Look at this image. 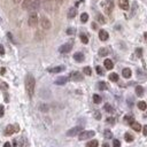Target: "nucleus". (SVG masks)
I'll use <instances>...</instances> for the list:
<instances>
[{"label": "nucleus", "mask_w": 147, "mask_h": 147, "mask_svg": "<svg viewBox=\"0 0 147 147\" xmlns=\"http://www.w3.org/2000/svg\"><path fill=\"white\" fill-rule=\"evenodd\" d=\"M14 2L15 4H18V2H21V0H14Z\"/></svg>", "instance_id": "obj_49"}, {"label": "nucleus", "mask_w": 147, "mask_h": 147, "mask_svg": "<svg viewBox=\"0 0 147 147\" xmlns=\"http://www.w3.org/2000/svg\"><path fill=\"white\" fill-rule=\"evenodd\" d=\"M39 109H40V110H41V112H48V106L47 105H40V106H39Z\"/></svg>", "instance_id": "obj_32"}, {"label": "nucleus", "mask_w": 147, "mask_h": 147, "mask_svg": "<svg viewBox=\"0 0 147 147\" xmlns=\"http://www.w3.org/2000/svg\"><path fill=\"white\" fill-rule=\"evenodd\" d=\"M136 52H137L138 56H141V48H137V49H136Z\"/></svg>", "instance_id": "obj_46"}, {"label": "nucleus", "mask_w": 147, "mask_h": 147, "mask_svg": "<svg viewBox=\"0 0 147 147\" xmlns=\"http://www.w3.org/2000/svg\"><path fill=\"white\" fill-rule=\"evenodd\" d=\"M5 70H6L5 68H2V69H1V71H0V73H1V75H4V74H5Z\"/></svg>", "instance_id": "obj_48"}, {"label": "nucleus", "mask_w": 147, "mask_h": 147, "mask_svg": "<svg viewBox=\"0 0 147 147\" xmlns=\"http://www.w3.org/2000/svg\"><path fill=\"white\" fill-rule=\"evenodd\" d=\"M18 130H20V128H18L17 124H14V125H7V128H6V130H5V134L6 136H12L13 133H15V132H17Z\"/></svg>", "instance_id": "obj_5"}, {"label": "nucleus", "mask_w": 147, "mask_h": 147, "mask_svg": "<svg viewBox=\"0 0 147 147\" xmlns=\"http://www.w3.org/2000/svg\"><path fill=\"white\" fill-rule=\"evenodd\" d=\"M70 78H71L73 81H77V82H79V81H82L83 79V75L81 73H78V71H74V73L70 74Z\"/></svg>", "instance_id": "obj_9"}, {"label": "nucleus", "mask_w": 147, "mask_h": 147, "mask_svg": "<svg viewBox=\"0 0 147 147\" xmlns=\"http://www.w3.org/2000/svg\"><path fill=\"white\" fill-rule=\"evenodd\" d=\"M136 94L138 95V97H141L144 94V89L141 86H137L136 87Z\"/></svg>", "instance_id": "obj_24"}, {"label": "nucleus", "mask_w": 147, "mask_h": 147, "mask_svg": "<svg viewBox=\"0 0 147 147\" xmlns=\"http://www.w3.org/2000/svg\"><path fill=\"white\" fill-rule=\"evenodd\" d=\"M143 133H144V136H147V125H144V128H143Z\"/></svg>", "instance_id": "obj_41"}, {"label": "nucleus", "mask_w": 147, "mask_h": 147, "mask_svg": "<svg viewBox=\"0 0 147 147\" xmlns=\"http://www.w3.org/2000/svg\"><path fill=\"white\" fill-rule=\"evenodd\" d=\"M93 101H94V104H100L101 102V97L98 94H94L93 95Z\"/></svg>", "instance_id": "obj_30"}, {"label": "nucleus", "mask_w": 147, "mask_h": 147, "mask_svg": "<svg viewBox=\"0 0 147 147\" xmlns=\"http://www.w3.org/2000/svg\"><path fill=\"white\" fill-rule=\"evenodd\" d=\"M74 32H75L74 29H68V30H67V33H68V35H73Z\"/></svg>", "instance_id": "obj_44"}, {"label": "nucleus", "mask_w": 147, "mask_h": 147, "mask_svg": "<svg viewBox=\"0 0 147 147\" xmlns=\"http://www.w3.org/2000/svg\"><path fill=\"white\" fill-rule=\"evenodd\" d=\"M108 37H109V35H108V32H107L106 30H100L99 31V38H100V40L105 41V40H107V39H108Z\"/></svg>", "instance_id": "obj_10"}, {"label": "nucleus", "mask_w": 147, "mask_h": 147, "mask_svg": "<svg viewBox=\"0 0 147 147\" xmlns=\"http://www.w3.org/2000/svg\"><path fill=\"white\" fill-rule=\"evenodd\" d=\"M39 7H40V2H39V0H32L30 7H29V10L32 12V13H36V10L39 9Z\"/></svg>", "instance_id": "obj_8"}, {"label": "nucleus", "mask_w": 147, "mask_h": 147, "mask_svg": "<svg viewBox=\"0 0 147 147\" xmlns=\"http://www.w3.org/2000/svg\"><path fill=\"white\" fill-rule=\"evenodd\" d=\"M4 113H5V108L2 105H0V117L4 116Z\"/></svg>", "instance_id": "obj_39"}, {"label": "nucleus", "mask_w": 147, "mask_h": 147, "mask_svg": "<svg viewBox=\"0 0 147 147\" xmlns=\"http://www.w3.org/2000/svg\"><path fill=\"white\" fill-rule=\"evenodd\" d=\"M83 71H84V74L87 75V76H91V75H92V70H91L90 67H85V68L83 69Z\"/></svg>", "instance_id": "obj_29"}, {"label": "nucleus", "mask_w": 147, "mask_h": 147, "mask_svg": "<svg viewBox=\"0 0 147 147\" xmlns=\"http://www.w3.org/2000/svg\"><path fill=\"white\" fill-rule=\"evenodd\" d=\"M87 20H89V14L87 13H83L82 15H81V21L82 22H87Z\"/></svg>", "instance_id": "obj_28"}, {"label": "nucleus", "mask_w": 147, "mask_h": 147, "mask_svg": "<svg viewBox=\"0 0 147 147\" xmlns=\"http://www.w3.org/2000/svg\"><path fill=\"white\" fill-rule=\"evenodd\" d=\"M59 1H60V2H62V1H63V0H59Z\"/></svg>", "instance_id": "obj_52"}, {"label": "nucleus", "mask_w": 147, "mask_h": 147, "mask_svg": "<svg viewBox=\"0 0 147 147\" xmlns=\"http://www.w3.org/2000/svg\"><path fill=\"white\" fill-rule=\"evenodd\" d=\"M4 147H12V145H10V143H6L4 145Z\"/></svg>", "instance_id": "obj_47"}, {"label": "nucleus", "mask_w": 147, "mask_h": 147, "mask_svg": "<svg viewBox=\"0 0 147 147\" xmlns=\"http://www.w3.org/2000/svg\"><path fill=\"white\" fill-rule=\"evenodd\" d=\"M5 54V49L2 47V45H0V55H4Z\"/></svg>", "instance_id": "obj_42"}, {"label": "nucleus", "mask_w": 147, "mask_h": 147, "mask_svg": "<svg viewBox=\"0 0 147 147\" xmlns=\"http://www.w3.org/2000/svg\"><path fill=\"white\" fill-rule=\"evenodd\" d=\"M118 5L122 9L124 10H128L129 9V1L128 0H118Z\"/></svg>", "instance_id": "obj_12"}, {"label": "nucleus", "mask_w": 147, "mask_h": 147, "mask_svg": "<svg viewBox=\"0 0 147 147\" xmlns=\"http://www.w3.org/2000/svg\"><path fill=\"white\" fill-rule=\"evenodd\" d=\"M107 122H108V123H115V120H114V118H112V117H109V118H107Z\"/></svg>", "instance_id": "obj_45"}, {"label": "nucleus", "mask_w": 147, "mask_h": 147, "mask_svg": "<svg viewBox=\"0 0 147 147\" xmlns=\"http://www.w3.org/2000/svg\"><path fill=\"white\" fill-rule=\"evenodd\" d=\"M40 25H41V28H43L44 30H49L52 24H51V21L47 17L43 16V17L40 18Z\"/></svg>", "instance_id": "obj_6"}, {"label": "nucleus", "mask_w": 147, "mask_h": 147, "mask_svg": "<svg viewBox=\"0 0 147 147\" xmlns=\"http://www.w3.org/2000/svg\"><path fill=\"white\" fill-rule=\"evenodd\" d=\"M122 75H123V77L124 78H130L131 77V75H132L131 69H129V68H124L123 71H122Z\"/></svg>", "instance_id": "obj_17"}, {"label": "nucleus", "mask_w": 147, "mask_h": 147, "mask_svg": "<svg viewBox=\"0 0 147 147\" xmlns=\"http://www.w3.org/2000/svg\"><path fill=\"white\" fill-rule=\"evenodd\" d=\"M74 59H75V61H77V62H82L83 60H84V54L81 52H77L74 54Z\"/></svg>", "instance_id": "obj_13"}, {"label": "nucleus", "mask_w": 147, "mask_h": 147, "mask_svg": "<svg viewBox=\"0 0 147 147\" xmlns=\"http://www.w3.org/2000/svg\"><path fill=\"white\" fill-rule=\"evenodd\" d=\"M131 128H132L134 131H140V130H141V125L139 124L138 122H133V123L131 124Z\"/></svg>", "instance_id": "obj_20"}, {"label": "nucleus", "mask_w": 147, "mask_h": 147, "mask_svg": "<svg viewBox=\"0 0 147 147\" xmlns=\"http://www.w3.org/2000/svg\"><path fill=\"white\" fill-rule=\"evenodd\" d=\"M28 23H29V25H30L31 28L37 26V24H38V15L36 13H31L29 18H28Z\"/></svg>", "instance_id": "obj_3"}, {"label": "nucleus", "mask_w": 147, "mask_h": 147, "mask_svg": "<svg viewBox=\"0 0 147 147\" xmlns=\"http://www.w3.org/2000/svg\"><path fill=\"white\" fill-rule=\"evenodd\" d=\"M95 70H97L98 75H102V74H104V71H102V68H101V67H99V65L95 68Z\"/></svg>", "instance_id": "obj_38"}, {"label": "nucleus", "mask_w": 147, "mask_h": 147, "mask_svg": "<svg viewBox=\"0 0 147 147\" xmlns=\"http://www.w3.org/2000/svg\"><path fill=\"white\" fill-rule=\"evenodd\" d=\"M102 147H109V145H108V144H104V145H102Z\"/></svg>", "instance_id": "obj_50"}, {"label": "nucleus", "mask_w": 147, "mask_h": 147, "mask_svg": "<svg viewBox=\"0 0 147 147\" xmlns=\"http://www.w3.org/2000/svg\"><path fill=\"white\" fill-rule=\"evenodd\" d=\"M92 28H93V29H97V25H95L94 23H93V24H92Z\"/></svg>", "instance_id": "obj_51"}, {"label": "nucleus", "mask_w": 147, "mask_h": 147, "mask_svg": "<svg viewBox=\"0 0 147 147\" xmlns=\"http://www.w3.org/2000/svg\"><path fill=\"white\" fill-rule=\"evenodd\" d=\"M81 40H82L83 44H87V43H89V38H87L85 35H81Z\"/></svg>", "instance_id": "obj_34"}, {"label": "nucleus", "mask_w": 147, "mask_h": 147, "mask_svg": "<svg viewBox=\"0 0 147 147\" xmlns=\"http://www.w3.org/2000/svg\"><path fill=\"white\" fill-rule=\"evenodd\" d=\"M95 118H97V120H100V118H101V116H100V113L99 112H95Z\"/></svg>", "instance_id": "obj_43"}, {"label": "nucleus", "mask_w": 147, "mask_h": 147, "mask_svg": "<svg viewBox=\"0 0 147 147\" xmlns=\"http://www.w3.org/2000/svg\"><path fill=\"white\" fill-rule=\"evenodd\" d=\"M31 2H32V0H23V2H22V8L23 9H29Z\"/></svg>", "instance_id": "obj_19"}, {"label": "nucleus", "mask_w": 147, "mask_h": 147, "mask_svg": "<svg viewBox=\"0 0 147 147\" xmlns=\"http://www.w3.org/2000/svg\"><path fill=\"white\" fill-rule=\"evenodd\" d=\"M98 21H99L101 24H105V23H106V20L104 18L102 15H98Z\"/></svg>", "instance_id": "obj_37"}, {"label": "nucleus", "mask_w": 147, "mask_h": 147, "mask_svg": "<svg viewBox=\"0 0 147 147\" xmlns=\"http://www.w3.org/2000/svg\"><path fill=\"white\" fill-rule=\"evenodd\" d=\"M104 65H105V67H106V69H108V70H112L113 67H114V63H113V61L109 60V59H106V60H105Z\"/></svg>", "instance_id": "obj_14"}, {"label": "nucleus", "mask_w": 147, "mask_h": 147, "mask_svg": "<svg viewBox=\"0 0 147 147\" xmlns=\"http://www.w3.org/2000/svg\"><path fill=\"white\" fill-rule=\"evenodd\" d=\"M98 145H99L98 140H91L86 144V147H98Z\"/></svg>", "instance_id": "obj_21"}, {"label": "nucleus", "mask_w": 147, "mask_h": 147, "mask_svg": "<svg viewBox=\"0 0 147 147\" xmlns=\"http://www.w3.org/2000/svg\"><path fill=\"white\" fill-rule=\"evenodd\" d=\"M105 9H106V13L107 14H110V12H112V9H113V2L110 1V0L107 1V5H106Z\"/></svg>", "instance_id": "obj_18"}, {"label": "nucleus", "mask_w": 147, "mask_h": 147, "mask_svg": "<svg viewBox=\"0 0 147 147\" xmlns=\"http://www.w3.org/2000/svg\"><path fill=\"white\" fill-rule=\"evenodd\" d=\"M105 137H106V138H112L113 137V134H112V131H110V130H106V131H105Z\"/></svg>", "instance_id": "obj_36"}, {"label": "nucleus", "mask_w": 147, "mask_h": 147, "mask_svg": "<svg viewBox=\"0 0 147 147\" xmlns=\"http://www.w3.org/2000/svg\"><path fill=\"white\" fill-rule=\"evenodd\" d=\"M71 48H73V41H69V43H67V44H65V45L60 46L59 52L60 53H69L70 51H71Z\"/></svg>", "instance_id": "obj_7"}, {"label": "nucleus", "mask_w": 147, "mask_h": 147, "mask_svg": "<svg viewBox=\"0 0 147 147\" xmlns=\"http://www.w3.org/2000/svg\"><path fill=\"white\" fill-rule=\"evenodd\" d=\"M138 108L140 109V110H145V109L147 108V104L145 102V101H139L138 102Z\"/></svg>", "instance_id": "obj_22"}, {"label": "nucleus", "mask_w": 147, "mask_h": 147, "mask_svg": "<svg viewBox=\"0 0 147 147\" xmlns=\"http://www.w3.org/2000/svg\"><path fill=\"white\" fill-rule=\"evenodd\" d=\"M35 86H36V81L35 77L32 75H26L25 77V90L29 97H32L35 93Z\"/></svg>", "instance_id": "obj_1"}, {"label": "nucleus", "mask_w": 147, "mask_h": 147, "mask_svg": "<svg viewBox=\"0 0 147 147\" xmlns=\"http://www.w3.org/2000/svg\"><path fill=\"white\" fill-rule=\"evenodd\" d=\"M76 14H77V9L75 8V7H71V8H69V10H68V17L74 18L76 16Z\"/></svg>", "instance_id": "obj_15"}, {"label": "nucleus", "mask_w": 147, "mask_h": 147, "mask_svg": "<svg viewBox=\"0 0 147 147\" xmlns=\"http://www.w3.org/2000/svg\"><path fill=\"white\" fill-rule=\"evenodd\" d=\"M67 82H68V78L67 77H59L55 81V84L56 85H65Z\"/></svg>", "instance_id": "obj_16"}, {"label": "nucleus", "mask_w": 147, "mask_h": 147, "mask_svg": "<svg viewBox=\"0 0 147 147\" xmlns=\"http://www.w3.org/2000/svg\"><path fill=\"white\" fill-rule=\"evenodd\" d=\"M82 131H83V126H81V125L75 126V128H73V129H70L67 131V136H68V137H74V136L79 134Z\"/></svg>", "instance_id": "obj_4"}, {"label": "nucleus", "mask_w": 147, "mask_h": 147, "mask_svg": "<svg viewBox=\"0 0 147 147\" xmlns=\"http://www.w3.org/2000/svg\"><path fill=\"white\" fill-rule=\"evenodd\" d=\"M65 70V67L63 65H59V67H54V68H49L48 71L52 74H57V73H61V71H63Z\"/></svg>", "instance_id": "obj_11"}, {"label": "nucleus", "mask_w": 147, "mask_h": 147, "mask_svg": "<svg viewBox=\"0 0 147 147\" xmlns=\"http://www.w3.org/2000/svg\"><path fill=\"white\" fill-rule=\"evenodd\" d=\"M109 79H110L112 82H117V81H118V75L115 73L110 74V75H109Z\"/></svg>", "instance_id": "obj_23"}, {"label": "nucleus", "mask_w": 147, "mask_h": 147, "mask_svg": "<svg viewBox=\"0 0 147 147\" xmlns=\"http://www.w3.org/2000/svg\"><path fill=\"white\" fill-rule=\"evenodd\" d=\"M99 55L100 56L108 55V49H107V48H100V49H99Z\"/></svg>", "instance_id": "obj_25"}, {"label": "nucleus", "mask_w": 147, "mask_h": 147, "mask_svg": "<svg viewBox=\"0 0 147 147\" xmlns=\"http://www.w3.org/2000/svg\"><path fill=\"white\" fill-rule=\"evenodd\" d=\"M113 147H121V143H120V140L114 139V140H113Z\"/></svg>", "instance_id": "obj_35"}, {"label": "nucleus", "mask_w": 147, "mask_h": 147, "mask_svg": "<svg viewBox=\"0 0 147 147\" xmlns=\"http://www.w3.org/2000/svg\"><path fill=\"white\" fill-rule=\"evenodd\" d=\"M105 109H106V112H108V113H113V110H114V109H113V107L109 104L105 105Z\"/></svg>", "instance_id": "obj_33"}, {"label": "nucleus", "mask_w": 147, "mask_h": 147, "mask_svg": "<svg viewBox=\"0 0 147 147\" xmlns=\"http://www.w3.org/2000/svg\"><path fill=\"white\" fill-rule=\"evenodd\" d=\"M95 132L92 131V130H90V131H82L81 133L78 134V138H79V140H86V139L92 138Z\"/></svg>", "instance_id": "obj_2"}, {"label": "nucleus", "mask_w": 147, "mask_h": 147, "mask_svg": "<svg viewBox=\"0 0 147 147\" xmlns=\"http://www.w3.org/2000/svg\"><path fill=\"white\" fill-rule=\"evenodd\" d=\"M124 121L126 122V123H129L130 125H131V124H132V123H133V117L131 116V115H126L125 116V118H124Z\"/></svg>", "instance_id": "obj_26"}, {"label": "nucleus", "mask_w": 147, "mask_h": 147, "mask_svg": "<svg viewBox=\"0 0 147 147\" xmlns=\"http://www.w3.org/2000/svg\"><path fill=\"white\" fill-rule=\"evenodd\" d=\"M1 89H4V90H7V89H8V85H7L6 83H1Z\"/></svg>", "instance_id": "obj_40"}, {"label": "nucleus", "mask_w": 147, "mask_h": 147, "mask_svg": "<svg viewBox=\"0 0 147 147\" xmlns=\"http://www.w3.org/2000/svg\"><path fill=\"white\" fill-rule=\"evenodd\" d=\"M98 87H99V90H101V91L107 90V85H106V83H105V82H99V84H98Z\"/></svg>", "instance_id": "obj_27"}, {"label": "nucleus", "mask_w": 147, "mask_h": 147, "mask_svg": "<svg viewBox=\"0 0 147 147\" xmlns=\"http://www.w3.org/2000/svg\"><path fill=\"white\" fill-rule=\"evenodd\" d=\"M124 138H125V140L129 143V141H133V136L132 134H130V133H125V136H124Z\"/></svg>", "instance_id": "obj_31"}]
</instances>
